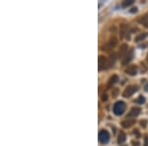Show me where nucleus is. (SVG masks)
Listing matches in <instances>:
<instances>
[{"mask_svg":"<svg viewBox=\"0 0 148 146\" xmlns=\"http://www.w3.org/2000/svg\"><path fill=\"white\" fill-rule=\"evenodd\" d=\"M140 112V109L139 108H132L131 111L128 114V117H137Z\"/></svg>","mask_w":148,"mask_h":146,"instance_id":"10","label":"nucleus"},{"mask_svg":"<svg viewBox=\"0 0 148 146\" xmlns=\"http://www.w3.org/2000/svg\"><path fill=\"white\" fill-rule=\"evenodd\" d=\"M118 80H119V77L116 75H113L111 78H110V82H109V84L110 85H114V83H116L118 82Z\"/></svg>","mask_w":148,"mask_h":146,"instance_id":"15","label":"nucleus"},{"mask_svg":"<svg viewBox=\"0 0 148 146\" xmlns=\"http://www.w3.org/2000/svg\"><path fill=\"white\" fill-rule=\"evenodd\" d=\"M148 36V33H143V34H140L135 37V42H141V40H144V39Z\"/></svg>","mask_w":148,"mask_h":146,"instance_id":"12","label":"nucleus"},{"mask_svg":"<svg viewBox=\"0 0 148 146\" xmlns=\"http://www.w3.org/2000/svg\"><path fill=\"white\" fill-rule=\"evenodd\" d=\"M138 22L140 24H142L143 26H145L146 28H148V16H142L138 19Z\"/></svg>","mask_w":148,"mask_h":146,"instance_id":"11","label":"nucleus"},{"mask_svg":"<svg viewBox=\"0 0 148 146\" xmlns=\"http://www.w3.org/2000/svg\"><path fill=\"white\" fill-rule=\"evenodd\" d=\"M125 111V104L123 102H116L114 106V114L116 116H121Z\"/></svg>","mask_w":148,"mask_h":146,"instance_id":"1","label":"nucleus"},{"mask_svg":"<svg viewBox=\"0 0 148 146\" xmlns=\"http://www.w3.org/2000/svg\"><path fill=\"white\" fill-rule=\"evenodd\" d=\"M127 51H128V47L127 45L123 44V45H121V49L119 51V57L120 58H125L127 54Z\"/></svg>","mask_w":148,"mask_h":146,"instance_id":"6","label":"nucleus"},{"mask_svg":"<svg viewBox=\"0 0 148 146\" xmlns=\"http://www.w3.org/2000/svg\"><path fill=\"white\" fill-rule=\"evenodd\" d=\"M125 73L128 74V75H131V76L136 75V73H137V67L135 65L128 66V67L126 68V70H125Z\"/></svg>","mask_w":148,"mask_h":146,"instance_id":"7","label":"nucleus"},{"mask_svg":"<svg viewBox=\"0 0 148 146\" xmlns=\"http://www.w3.org/2000/svg\"><path fill=\"white\" fill-rule=\"evenodd\" d=\"M140 123H141V125H142V126H145V125H146V123H147V121H142Z\"/></svg>","mask_w":148,"mask_h":146,"instance_id":"21","label":"nucleus"},{"mask_svg":"<svg viewBox=\"0 0 148 146\" xmlns=\"http://www.w3.org/2000/svg\"><path fill=\"white\" fill-rule=\"evenodd\" d=\"M136 102H137V104H144L145 103V99H144V97H142V96H140L139 98L136 100Z\"/></svg>","mask_w":148,"mask_h":146,"instance_id":"16","label":"nucleus"},{"mask_svg":"<svg viewBox=\"0 0 148 146\" xmlns=\"http://www.w3.org/2000/svg\"><path fill=\"white\" fill-rule=\"evenodd\" d=\"M107 100H108V97H107L106 94H104V95L102 96V101L105 102V101H107Z\"/></svg>","mask_w":148,"mask_h":146,"instance_id":"19","label":"nucleus"},{"mask_svg":"<svg viewBox=\"0 0 148 146\" xmlns=\"http://www.w3.org/2000/svg\"><path fill=\"white\" fill-rule=\"evenodd\" d=\"M133 3V0H128V1H125L123 3V6H130V5H131V4Z\"/></svg>","mask_w":148,"mask_h":146,"instance_id":"17","label":"nucleus"},{"mask_svg":"<svg viewBox=\"0 0 148 146\" xmlns=\"http://www.w3.org/2000/svg\"><path fill=\"white\" fill-rule=\"evenodd\" d=\"M133 133L135 134V136H137V137H140V133H139V131H138L137 129H134V130H133Z\"/></svg>","mask_w":148,"mask_h":146,"instance_id":"18","label":"nucleus"},{"mask_svg":"<svg viewBox=\"0 0 148 146\" xmlns=\"http://www.w3.org/2000/svg\"><path fill=\"white\" fill-rule=\"evenodd\" d=\"M99 140L100 142L102 143H108L109 140H110V134L109 132L107 130H105V129H102V130H100L99 132Z\"/></svg>","mask_w":148,"mask_h":146,"instance_id":"2","label":"nucleus"},{"mask_svg":"<svg viewBox=\"0 0 148 146\" xmlns=\"http://www.w3.org/2000/svg\"><path fill=\"white\" fill-rule=\"evenodd\" d=\"M144 90H145V91H147V92H148V84H146V85H145V87H144Z\"/></svg>","mask_w":148,"mask_h":146,"instance_id":"23","label":"nucleus"},{"mask_svg":"<svg viewBox=\"0 0 148 146\" xmlns=\"http://www.w3.org/2000/svg\"><path fill=\"white\" fill-rule=\"evenodd\" d=\"M137 90H138L137 86H128L127 88H125V92H123V97L128 98V97H130V96H132L133 94H134Z\"/></svg>","mask_w":148,"mask_h":146,"instance_id":"4","label":"nucleus"},{"mask_svg":"<svg viewBox=\"0 0 148 146\" xmlns=\"http://www.w3.org/2000/svg\"><path fill=\"white\" fill-rule=\"evenodd\" d=\"M116 42H118V40H116V38H111L110 39V40L108 42H107L106 45L103 47V51H111L113 47H116Z\"/></svg>","mask_w":148,"mask_h":146,"instance_id":"3","label":"nucleus"},{"mask_svg":"<svg viewBox=\"0 0 148 146\" xmlns=\"http://www.w3.org/2000/svg\"><path fill=\"white\" fill-rule=\"evenodd\" d=\"M144 146H148V136H146L144 139Z\"/></svg>","mask_w":148,"mask_h":146,"instance_id":"20","label":"nucleus"},{"mask_svg":"<svg viewBox=\"0 0 148 146\" xmlns=\"http://www.w3.org/2000/svg\"><path fill=\"white\" fill-rule=\"evenodd\" d=\"M132 56H133V51H130V53L126 54V56L123 59V65H126V64L130 63V60L132 59Z\"/></svg>","mask_w":148,"mask_h":146,"instance_id":"9","label":"nucleus"},{"mask_svg":"<svg viewBox=\"0 0 148 146\" xmlns=\"http://www.w3.org/2000/svg\"><path fill=\"white\" fill-rule=\"evenodd\" d=\"M135 123V121L134 119H125V121L121 123V125H123V127L125 128H127V127H130V126H132L133 124Z\"/></svg>","mask_w":148,"mask_h":146,"instance_id":"8","label":"nucleus"},{"mask_svg":"<svg viewBox=\"0 0 148 146\" xmlns=\"http://www.w3.org/2000/svg\"><path fill=\"white\" fill-rule=\"evenodd\" d=\"M116 54L113 53L111 56H110V58H109V67H112V66L114 64V62H116Z\"/></svg>","mask_w":148,"mask_h":146,"instance_id":"13","label":"nucleus"},{"mask_svg":"<svg viewBox=\"0 0 148 146\" xmlns=\"http://www.w3.org/2000/svg\"><path fill=\"white\" fill-rule=\"evenodd\" d=\"M137 11V8H132V10H130L131 13H134V12Z\"/></svg>","mask_w":148,"mask_h":146,"instance_id":"22","label":"nucleus"},{"mask_svg":"<svg viewBox=\"0 0 148 146\" xmlns=\"http://www.w3.org/2000/svg\"><path fill=\"white\" fill-rule=\"evenodd\" d=\"M125 134L123 132H121L120 134H119L118 136V143H120V144H121V143H123L125 141Z\"/></svg>","mask_w":148,"mask_h":146,"instance_id":"14","label":"nucleus"},{"mask_svg":"<svg viewBox=\"0 0 148 146\" xmlns=\"http://www.w3.org/2000/svg\"><path fill=\"white\" fill-rule=\"evenodd\" d=\"M147 62H148V54H147Z\"/></svg>","mask_w":148,"mask_h":146,"instance_id":"24","label":"nucleus"},{"mask_svg":"<svg viewBox=\"0 0 148 146\" xmlns=\"http://www.w3.org/2000/svg\"><path fill=\"white\" fill-rule=\"evenodd\" d=\"M109 67V60L105 56H99V70H104V69Z\"/></svg>","mask_w":148,"mask_h":146,"instance_id":"5","label":"nucleus"}]
</instances>
